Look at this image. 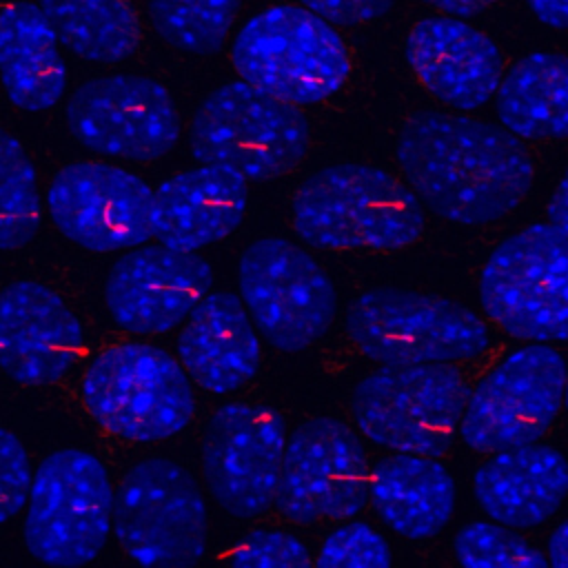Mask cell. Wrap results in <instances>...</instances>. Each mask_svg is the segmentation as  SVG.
Segmentation results:
<instances>
[{
	"mask_svg": "<svg viewBox=\"0 0 568 568\" xmlns=\"http://www.w3.org/2000/svg\"><path fill=\"white\" fill-rule=\"evenodd\" d=\"M178 359L209 393L237 390L260 368V337L240 295L209 291L182 322Z\"/></svg>",
	"mask_w": 568,
	"mask_h": 568,
	"instance_id": "44dd1931",
	"label": "cell"
},
{
	"mask_svg": "<svg viewBox=\"0 0 568 568\" xmlns=\"http://www.w3.org/2000/svg\"><path fill=\"white\" fill-rule=\"evenodd\" d=\"M240 4L242 0H151L149 16L169 47L213 55L224 47Z\"/></svg>",
	"mask_w": 568,
	"mask_h": 568,
	"instance_id": "4316f807",
	"label": "cell"
},
{
	"mask_svg": "<svg viewBox=\"0 0 568 568\" xmlns=\"http://www.w3.org/2000/svg\"><path fill=\"white\" fill-rule=\"evenodd\" d=\"M60 40L38 2L13 0L0 9V84L27 113L49 111L67 89Z\"/></svg>",
	"mask_w": 568,
	"mask_h": 568,
	"instance_id": "603a6c76",
	"label": "cell"
},
{
	"mask_svg": "<svg viewBox=\"0 0 568 568\" xmlns=\"http://www.w3.org/2000/svg\"><path fill=\"white\" fill-rule=\"evenodd\" d=\"M248 182L231 169L197 164L153 191V237L171 248L200 251L231 235L246 211Z\"/></svg>",
	"mask_w": 568,
	"mask_h": 568,
	"instance_id": "ffe728a7",
	"label": "cell"
},
{
	"mask_svg": "<svg viewBox=\"0 0 568 568\" xmlns=\"http://www.w3.org/2000/svg\"><path fill=\"white\" fill-rule=\"evenodd\" d=\"M368 481L366 450L353 428L313 417L286 439L275 506L293 524L344 521L368 504Z\"/></svg>",
	"mask_w": 568,
	"mask_h": 568,
	"instance_id": "4fadbf2b",
	"label": "cell"
},
{
	"mask_svg": "<svg viewBox=\"0 0 568 568\" xmlns=\"http://www.w3.org/2000/svg\"><path fill=\"white\" fill-rule=\"evenodd\" d=\"M53 226L80 248L113 253L153 237V189L135 173L106 162H71L47 191Z\"/></svg>",
	"mask_w": 568,
	"mask_h": 568,
	"instance_id": "2e32d148",
	"label": "cell"
},
{
	"mask_svg": "<svg viewBox=\"0 0 568 568\" xmlns=\"http://www.w3.org/2000/svg\"><path fill=\"white\" fill-rule=\"evenodd\" d=\"M404 53L422 87L459 111L484 106L504 78L499 47L455 16L419 20L406 36Z\"/></svg>",
	"mask_w": 568,
	"mask_h": 568,
	"instance_id": "d6986e66",
	"label": "cell"
},
{
	"mask_svg": "<svg viewBox=\"0 0 568 568\" xmlns=\"http://www.w3.org/2000/svg\"><path fill=\"white\" fill-rule=\"evenodd\" d=\"M395 158L417 200L462 226L493 224L513 213L535 175L517 135L442 111L413 113L397 133Z\"/></svg>",
	"mask_w": 568,
	"mask_h": 568,
	"instance_id": "6da1fadb",
	"label": "cell"
},
{
	"mask_svg": "<svg viewBox=\"0 0 568 568\" xmlns=\"http://www.w3.org/2000/svg\"><path fill=\"white\" fill-rule=\"evenodd\" d=\"M111 530L135 564L191 566L206 550L202 490L178 462L142 459L113 490Z\"/></svg>",
	"mask_w": 568,
	"mask_h": 568,
	"instance_id": "30bf717a",
	"label": "cell"
},
{
	"mask_svg": "<svg viewBox=\"0 0 568 568\" xmlns=\"http://www.w3.org/2000/svg\"><path fill=\"white\" fill-rule=\"evenodd\" d=\"M0 9H2V4H0Z\"/></svg>",
	"mask_w": 568,
	"mask_h": 568,
	"instance_id": "f35d334b",
	"label": "cell"
},
{
	"mask_svg": "<svg viewBox=\"0 0 568 568\" xmlns=\"http://www.w3.org/2000/svg\"><path fill=\"white\" fill-rule=\"evenodd\" d=\"M295 233L317 248L393 251L424 231L417 195L390 173L357 162L308 175L291 204Z\"/></svg>",
	"mask_w": 568,
	"mask_h": 568,
	"instance_id": "7a4b0ae2",
	"label": "cell"
},
{
	"mask_svg": "<svg viewBox=\"0 0 568 568\" xmlns=\"http://www.w3.org/2000/svg\"><path fill=\"white\" fill-rule=\"evenodd\" d=\"M455 559L466 568H544L548 559L528 539L499 521H473L453 539Z\"/></svg>",
	"mask_w": 568,
	"mask_h": 568,
	"instance_id": "f1b7e54d",
	"label": "cell"
},
{
	"mask_svg": "<svg viewBox=\"0 0 568 568\" xmlns=\"http://www.w3.org/2000/svg\"><path fill=\"white\" fill-rule=\"evenodd\" d=\"M231 60L240 80L295 106L328 100L351 73L348 49L333 24L293 4L248 18L233 40Z\"/></svg>",
	"mask_w": 568,
	"mask_h": 568,
	"instance_id": "3957f363",
	"label": "cell"
},
{
	"mask_svg": "<svg viewBox=\"0 0 568 568\" xmlns=\"http://www.w3.org/2000/svg\"><path fill=\"white\" fill-rule=\"evenodd\" d=\"M308 144L306 115L244 80L213 89L189 129L193 160L231 169L246 182H266L293 171Z\"/></svg>",
	"mask_w": 568,
	"mask_h": 568,
	"instance_id": "277c9868",
	"label": "cell"
},
{
	"mask_svg": "<svg viewBox=\"0 0 568 568\" xmlns=\"http://www.w3.org/2000/svg\"><path fill=\"white\" fill-rule=\"evenodd\" d=\"M422 2L444 11L448 16H455V18H470V16L481 13L497 0H422Z\"/></svg>",
	"mask_w": 568,
	"mask_h": 568,
	"instance_id": "d590c367",
	"label": "cell"
},
{
	"mask_svg": "<svg viewBox=\"0 0 568 568\" xmlns=\"http://www.w3.org/2000/svg\"><path fill=\"white\" fill-rule=\"evenodd\" d=\"M390 548L386 539L362 521H351L335 528L322 544L317 566H390Z\"/></svg>",
	"mask_w": 568,
	"mask_h": 568,
	"instance_id": "f546056e",
	"label": "cell"
},
{
	"mask_svg": "<svg viewBox=\"0 0 568 568\" xmlns=\"http://www.w3.org/2000/svg\"><path fill=\"white\" fill-rule=\"evenodd\" d=\"M564 371L559 351L544 342L501 357L468 393L462 442L495 453L541 439L564 404Z\"/></svg>",
	"mask_w": 568,
	"mask_h": 568,
	"instance_id": "7c38bea8",
	"label": "cell"
},
{
	"mask_svg": "<svg viewBox=\"0 0 568 568\" xmlns=\"http://www.w3.org/2000/svg\"><path fill=\"white\" fill-rule=\"evenodd\" d=\"M455 481L437 457L395 453L371 468L368 501L384 526L406 539H428L455 513Z\"/></svg>",
	"mask_w": 568,
	"mask_h": 568,
	"instance_id": "cb8c5ba5",
	"label": "cell"
},
{
	"mask_svg": "<svg viewBox=\"0 0 568 568\" xmlns=\"http://www.w3.org/2000/svg\"><path fill=\"white\" fill-rule=\"evenodd\" d=\"M286 448L284 419L268 406L229 402L206 422L202 473L215 504L235 519L271 508Z\"/></svg>",
	"mask_w": 568,
	"mask_h": 568,
	"instance_id": "9a60e30c",
	"label": "cell"
},
{
	"mask_svg": "<svg viewBox=\"0 0 568 568\" xmlns=\"http://www.w3.org/2000/svg\"><path fill=\"white\" fill-rule=\"evenodd\" d=\"M60 44L87 62L118 64L140 44V20L131 0H36Z\"/></svg>",
	"mask_w": 568,
	"mask_h": 568,
	"instance_id": "484cf974",
	"label": "cell"
},
{
	"mask_svg": "<svg viewBox=\"0 0 568 568\" xmlns=\"http://www.w3.org/2000/svg\"><path fill=\"white\" fill-rule=\"evenodd\" d=\"M546 559L555 568H568V519H564L550 535Z\"/></svg>",
	"mask_w": 568,
	"mask_h": 568,
	"instance_id": "8d00e7d4",
	"label": "cell"
},
{
	"mask_svg": "<svg viewBox=\"0 0 568 568\" xmlns=\"http://www.w3.org/2000/svg\"><path fill=\"white\" fill-rule=\"evenodd\" d=\"M479 302L517 339L568 342V237L535 222L501 240L481 268Z\"/></svg>",
	"mask_w": 568,
	"mask_h": 568,
	"instance_id": "9c48e42d",
	"label": "cell"
},
{
	"mask_svg": "<svg viewBox=\"0 0 568 568\" xmlns=\"http://www.w3.org/2000/svg\"><path fill=\"white\" fill-rule=\"evenodd\" d=\"M564 406L568 410V362H566V371H564Z\"/></svg>",
	"mask_w": 568,
	"mask_h": 568,
	"instance_id": "74e56055",
	"label": "cell"
},
{
	"mask_svg": "<svg viewBox=\"0 0 568 568\" xmlns=\"http://www.w3.org/2000/svg\"><path fill=\"white\" fill-rule=\"evenodd\" d=\"M237 288L262 337L288 353L317 342L337 308L331 277L304 248L282 237H262L242 251Z\"/></svg>",
	"mask_w": 568,
	"mask_h": 568,
	"instance_id": "8fae6325",
	"label": "cell"
},
{
	"mask_svg": "<svg viewBox=\"0 0 568 568\" xmlns=\"http://www.w3.org/2000/svg\"><path fill=\"white\" fill-rule=\"evenodd\" d=\"M468 393L450 364H379L357 382L351 408L368 442L393 453L442 457Z\"/></svg>",
	"mask_w": 568,
	"mask_h": 568,
	"instance_id": "52a82bcc",
	"label": "cell"
},
{
	"mask_svg": "<svg viewBox=\"0 0 568 568\" xmlns=\"http://www.w3.org/2000/svg\"><path fill=\"white\" fill-rule=\"evenodd\" d=\"M497 118L519 140L568 138V55L535 51L501 78Z\"/></svg>",
	"mask_w": 568,
	"mask_h": 568,
	"instance_id": "d4e9b609",
	"label": "cell"
},
{
	"mask_svg": "<svg viewBox=\"0 0 568 568\" xmlns=\"http://www.w3.org/2000/svg\"><path fill=\"white\" fill-rule=\"evenodd\" d=\"M548 220L568 237V169L559 178L550 200H548Z\"/></svg>",
	"mask_w": 568,
	"mask_h": 568,
	"instance_id": "e575fe53",
	"label": "cell"
},
{
	"mask_svg": "<svg viewBox=\"0 0 568 568\" xmlns=\"http://www.w3.org/2000/svg\"><path fill=\"white\" fill-rule=\"evenodd\" d=\"M535 18L550 29H568V0H526Z\"/></svg>",
	"mask_w": 568,
	"mask_h": 568,
	"instance_id": "836d02e7",
	"label": "cell"
},
{
	"mask_svg": "<svg viewBox=\"0 0 568 568\" xmlns=\"http://www.w3.org/2000/svg\"><path fill=\"white\" fill-rule=\"evenodd\" d=\"M82 346V324L53 288L18 280L0 291V368L13 382H58L78 362Z\"/></svg>",
	"mask_w": 568,
	"mask_h": 568,
	"instance_id": "ac0fdd59",
	"label": "cell"
},
{
	"mask_svg": "<svg viewBox=\"0 0 568 568\" xmlns=\"http://www.w3.org/2000/svg\"><path fill=\"white\" fill-rule=\"evenodd\" d=\"M351 342L377 364H450L490 346L486 322L448 297L379 286L346 311Z\"/></svg>",
	"mask_w": 568,
	"mask_h": 568,
	"instance_id": "8992f818",
	"label": "cell"
},
{
	"mask_svg": "<svg viewBox=\"0 0 568 568\" xmlns=\"http://www.w3.org/2000/svg\"><path fill=\"white\" fill-rule=\"evenodd\" d=\"M31 479L24 444L13 430L0 426V524L11 521L27 506Z\"/></svg>",
	"mask_w": 568,
	"mask_h": 568,
	"instance_id": "1f68e13d",
	"label": "cell"
},
{
	"mask_svg": "<svg viewBox=\"0 0 568 568\" xmlns=\"http://www.w3.org/2000/svg\"><path fill=\"white\" fill-rule=\"evenodd\" d=\"M331 24L355 27L384 16L395 0H297Z\"/></svg>",
	"mask_w": 568,
	"mask_h": 568,
	"instance_id": "d6a6232c",
	"label": "cell"
},
{
	"mask_svg": "<svg viewBox=\"0 0 568 568\" xmlns=\"http://www.w3.org/2000/svg\"><path fill=\"white\" fill-rule=\"evenodd\" d=\"M111 517L106 466L82 448H60L40 462L31 479L24 546L40 564L82 566L106 546Z\"/></svg>",
	"mask_w": 568,
	"mask_h": 568,
	"instance_id": "ba28073f",
	"label": "cell"
},
{
	"mask_svg": "<svg viewBox=\"0 0 568 568\" xmlns=\"http://www.w3.org/2000/svg\"><path fill=\"white\" fill-rule=\"evenodd\" d=\"M82 402L106 433L142 444L178 435L195 415L180 359L142 342L102 348L82 377Z\"/></svg>",
	"mask_w": 568,
	"mask_h": 568,
	"instance_id": "5b68a950",
	"label": "cell"
},
{
	"mask_svg": "<svg viewBox=\"0 0 568 568\" xmlns=\"http://www.w3.org/2000/svg\"><path fill=\"white\" fill-rule=\"evenodd\" d=\"M211 284L213 268L197 251L140 244L113 262L104 302L120 328L158 335L182 324Z\"/></svg>",
	"mask_w": 568,
	"mask_h": 568,
	"instance_id": "e0dca14e",
	"label": "cell"
},
{
	"mask_svg": "<svg viewBox=\"0 0 568 568\" xmlns=\"http://www.w3.org/2000/svg\"><path fill=\"white\" fill-rule=\"evenodd\" d=\"M481 510L510 528L546 524L568 495V462L548 444H521L495 450L473 475Z\"/></svg>",
	"mask_w": 568,
	"mask_h": 568,
	"instance_id": "7402d4cb",
	"label": "cell"
},
{
	"mask_svg": "<svg viewBox=\"0 0 568 568\" xmlns=\"http://www.w3.org/2000/svg\"><path fill=\"white\" fill-rule=\"evenodd\" d=\"M64 120L80 146L104 158L151 162L180 140V113L166 87L131 73L82 82L67 102Z\"/></svg>",
	"mask_w": 568,
	"mask_h": 568,
	"instance_id": "5bb4252c",
	"label": "cell"
},
{
	"mask_svg": "<svg viewBox=\"0 0 568 568\" xmlns=\"http://www.w3.org/2000/svg\"><path fill=\"white\" fill-rule=\"evenodd\" d=\"M229 561L251 568H295L308 566L311 555L295 535H288L284 530H253L235 544Z\"/></svg>",
	"mask_w": 568,
	"mask_h": 568,
	"instance_id": "4dcf8cb0",
	"label": "cell"
},
{
	"mask_svg": "<svg viewBox=\"0 0 568 568\" xmlns=\"http://www.w3.org/2000/svg\"><path fill=\"white\" fill-rule=\"evenodd\" d=\"M42 222L38 173L27 149L0 129V251L29 244Z\"/></svg>",
	"mask_w": 568,
	"mask_h": 568,
	"instance_id": "83f0119b",
	"label": "cell"
}]
</instances>
